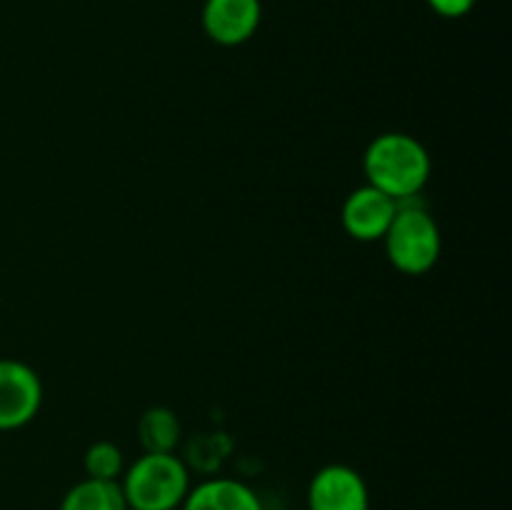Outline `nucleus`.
Masks as SVG:
<instances>
[{
    "instance_id": "f257e3e1",
    "label": "nucleus",
    "mask_w": 512,
    "mask_h": 510,
    "mask_svg": "<svg viewBox=\"0 0 512 510\" xmlns=\"http://www.w3.org/2000/svg\"><path fill=\"white\" fill-rule=\"evenodd\" d=\"M363 170L368 185L400 203L415 198L425 188L433 163L418 138L408 133H383L365 150Z\"/></svg>"
},
{
    "instance_id": "f03ea898",
    "label": "nucleus",
    "mask_w": 512,
    "mask_h": 510,
    "mask_svg": "<svg viewBox=\"0 0 512 510\" xmlns=\"http://www.w3.org/2000/svg\"><path fill=\"white\" fill-rule=\"evenodd\" d=\"M120 488L128 510H178L190 490L188 465L173 453H143L123 470Z\"/></svg>"
},
{
    "instance_id": "7ed1b4c3",
    "label": "nucleus",
    "mask_w": 512,
    "mask_h": 510,
    "mask_svg": "<svg viewBox=\"0 0 512 510\" xmlns=\"http://www.w3.org/2000/svg\"><path fill=\"white\" fill-rule=\"evenodd\" d=\"M383 240L390 263L408 275L428 273L438 263L443 248L438 223L423 205L415 203V198L400 200Z\"/></svg>"
},
{
    "instance_id": "20e7f679",
    "label": "nucleus",
    "mask_w": 512,
    "mask_h": 510,
    "mask_svg": "<svg viewBox=\"0 0 512 510\" xmlns=\"http://www.w3.org/2000/svg\"><path fill=\"white\" fill-rule=\"evenodd\" d=\"M43 383L28 363L0 358V430H18L38 415Z\"/></svg>"
},
{
    "instance_id": "39448f33",
    "label": "nucleus",
    "mask_w": 512,
    "mask_h": 510,
    "mask_svg": "<svg viewBox=\"0 0 512 510\" xmlns=\"http://www.w3.org/2000/svg\"><path fill=\"white\" fill-rule=\"evenodd\" d=\"M308 510H370L363 475L343 463L320 468L308 485Z\"/></svg>"
},
{
    "instance_id": "423d86ee",
    "label": "nucleus",
    "mask_w": 512,
    "mask_h": 510,
    "mask_svg": "<svg viewBox=\"0 0 512 510\" xmlns=\"http://www.w3.org/2000/svg\"><path fill=\"white\" fill-rule=\"evenodd\" d=\"M395 213H398V200L373 185H363L345 198L340 220H343L345 233L353 235L355 240L373 243V240L385 238Z\"/></svg>"
},
{
    "instance_id": "0eeeda50",
    "label": "nucleus",
    "mask_w": 512,
    "mask_h": 510,
    "mask_svg": "<svg viewBox=\"0 0 512 510\" xmlns=\"http://www.w3.org/2000/svg\"><path fill=\"white\" fill-rule=\"evenodd\" d=\"M263 18L260 0H205L203 30L213 43L235 48L250 40Z\"/></svg>"
},
{
    "instance_id": "6e6552de",
    "label": "nucleus",
    "mask_w": 512,
    "mask_h": 510,
    "mask_svg": "<svg viewBox=\"0 0 512 510\" xmlns=\"http://www.w3.org/2000/svg\"><path fill=\"white\" fill-rule=\"evenodd\" d=\"M180 510H263L258 493L233 478H210L188 490Z\"/></svg>"
},
{
    "instance_id": "1a4fd4ad",
    "label": "nucleus",
    "mask_w": 512,
    "mask_h": 510,
    "mask_svg": "<svg viewBox=\"0 0 512 510\" xmlns=\"http://www.w3.org/2000/svg\"><path fill=\"white\" fill-rule=\"evenodd\" d=\"M60 510H128L118 480L85 478L60 500Z\"/></svg>"
},
{
    "instance_id": "9d476101",
    "label": "nucleus",
    "mask_w": 512,
    "mask_h": 510,
    "mask_svg": "<svg viewBox=\"0 0 512 510\" xmlns=\"http://www.w3.org/2000/svg\"><path fill=\"white\" fill-rule=\"evenodd\" d=\"M138 435L145 453H173L180 438L178 415L168 408L145 410L138 423Z\"/></svg>"
},
{
    "instance_id": "9b49d317",
    "label": "nucleus",
    "mask_w": 512,
    "mask_h": 510,
    "mask_svg": "<svg viewBox=\"0 0 512 510\" xmlns=\"http://www.w3.org/2000/svg\"><path fill=\"white\" fill-rule=\"evenodd\" d=\"M85 475L95 480H118L123 475L125 463H123V453L115 443L110 440H98V443L90 445L85 450Z\"/></svg>"
},
{
    "instance_id": "f8f14e48",
    "label": "nucleus",
    "mask_w": 512,
    "mask_h": 510,
    "mask_svg": "<svg viewBox=\"0 0 512 510\" xmlns=\"http://www.w3.org/2000/svg\"><path fill=\"white\" fill-rule=\"evenodd\" d=\"M425 3L443 18H463L475 8L478 0H425Z\"/></svg>"
}]
</instances>
